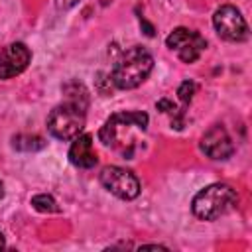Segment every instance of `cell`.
<instances>
[{"instance_id": "1", "label": "cell", "mask_w": 252, "mask_h": 252, "mask_svg": "<svg viewBox=\"0 0 252 252\" xmlns=\"http://www.w3.org/2000/svg\"><path fill=\"white\" fill-rule=\"evenodd\" d=\"M148 114L142 110H122L112 114L102 128L98 130V138L104 146L116 150L124 158H132L138 150V134L146 132Z\"/></svg>"}, {"instance_id": "2", "label": "cell", "mask_w": 252, "mask_h": 252, "mask_svg": "<svg viewBox=\"0 0 252 252\" xmlns=\"http://www.w3.org/2000/svg\"><path fill=\"white\" fill-rule=\"evenodd\" d=\"M154 69V57L146 47L134 45L126 49L112 67L110 81L116 89L128 91L140 87Z\"/></svg>"}, {"instance_id": "3", "label": "cell", "mask_w": 252, "mask_h": 252, "mask_svg": "<svg viewBox=\"0 0 252 252\" xmlns=\"http://www.w3.org/2000/svg\"><path fill=\"white\" fill-rule=\"evenodd\" d=\"M238 203L236 191L226 183H213L205 189H201L193 201L191 209L193 215L201 220H215L222 215H226L234 205Z\"/></svg>"}, {"instance_id": "4", "label": "cell", "mask_w": 252, "mask_h": 252, "mask_svg": "<svg viewBox=\"0 0 252 252\" xmlns=\"http://www.w3.org/2000/svg\"><path fill=\"white\" fill-rule=\"evenodd\" d=\"M85 110L83 106L65 100L63 104H57L49 116H47V130L53 138L57 140H73L75 136H79L85 128Z\"/></svg>"}, {"instance_id": "5", "label": "cell", "mask_w": 252, "mask_h": 252, "mask_svg": "<svg viewBox=\"0 0 252 252\" xmlns=\"http://www.w3.org/2000/svg\"><path fill=\"white\" fill-rule=\"evenodd\" d=\"M102 187L116 195L118 199L124 201H132L140 195V179L136 177L134 171L126 169V167H118V165H106L100 175H98Z\"/></svg>"}, {"instance_id": "6", "label": "cell", "mask_w": 252, "mask_h": 252, "mask_svg": "<svg viewBox=\"0 0 252 252\" xmlns=\"http://www.w3.org/2000/svg\"><path fill=\"white\" fill-rule=\"evenodd\" d=\"M165 45L171 51H175L183 63H195L205 51L207 41L199 32H193L187 28H175L165 37Z\"/></svg>"}, {"instance_id": "7", "label": "cell", "mask_w": 252, "mask_h": 252, "mask_svg": "<svg viewBox=\"0 0 252 252\" xmlns=\"http://www.w3.org/2000/svg\"><path fill=\"white\" fill-rule=\"evenodd\" d=\"M213 26L217 33L226 41H244L248 39V24L244 16L230 4H224L215 10Z\"/></svg>"}, {"instance_id": "8", "label": "cell", "mask_w": 252, "mask_h": 252, "mask_svg": "<svg viewBox=\"0 0 252 252\" xmlns=\"http://www.w3.org/2000/svg\"><path fill=\"white\" fill-rule=\"evenodd\" d=\"M32 61V53L26 43L14 41L0 49V79H12L26 71Z\"/></svg>"}, {"instance_id": "9", "label": "cell", "mask_w": 252, "mask_h": 252, "mask_svg": "<svg viewBox=\"0 0 252 252\" xmlns=\"http://www.w3.org/2000/svg\"><path fill=\"white\" fill-rule=\"evenodd\" d=\"M201 150L211 159H228L234 154V144H232V138L228 136L226 128L220 124H215L203 134Z\"/></svg>"}, {"instance_id": "10", "label": "cell", "mask_w": 252, "mask_h": 252, "mask_svg": "<svg viewBox=\"0 0 252 252\" xmlns=\"http://www.w3.org/2000/svg\"><path fill=\"white\" fill-rule=\"evenodd\" d=\"M69 161L81 169L94 167L96 152L93 148V136L91 134H79L73 138V144L69 148Z\"/></svg>"}, {"instance_id": "11", "label": "cell", "mask_w": 252, "mask_h": 252, "mask_svg": "<svg viewBox=\"0 0 252 252\" xmlns=\"http://www.w3.org/2000/svg\"><path fill=\"white\" fill-rule=\"evenodd\" d=\"M32 205H33V209L39 211V213H59L57 201H55L51 195H45V193L32 197Z\"/></svg>"}, {"instance_id": "12", "label": "cell", "mask_w": 252, "mask_h": 252, "mask_svg": "<svg viewBox=\"0 0 252 252\" xmlns=\"http://www.w3.org/2000/svg\"><path fill=\"white\" fill-rule=\"evenodd\" d=\"M45 146V142L39 138V136H16L14 138V148L18 150H41Z\"/></svg>"}, {"instance_id": "13", "label": "cell", "mask_w": 252, "mask_h": 252, "mask_svg": "<svg viewBox=\"0 0 252 252\" xmlns=\"http://www.w3.org/2000/svg\"><path fill=\"white\" fill-rule=\"evenodd\" d=\"M193 93H195V85H193L191 81L181 83V87H179V91H177V94H179V98H181L183 102H189V100L193 98Z\"/></svg>"}, {"instance_id": "14", "label": "cell", "mask_w": 252, "mask_h": 252, "mask_svg": "<svg viewBox=\"0 0 252 252\" xmlns=\"http://www.w3.org/2000/svg\"><path fill=\"white\" fill-rule=\"evenodd\" d=\"M57 2V8H61V10H67V8H73L77 2H81V0H55Z\"/></svg>"}, {"instance_id": "15", "label": "cell", "mask_w": 252, "mask_h": 252, "mask_svg": "<svg viewBox=\"0 0 252 252\" xmlns=\"http://www.w3.org/2000/svg\"><path fill=\"white\" fill-rule=\"evenodd\" d=\"M6 246V242H4V234L0 232V248H4Z\"/></svg>"}, {"instance_id": "16", "label": "cell", "mask_w": 252, "mask_h": 252, "mask_svg": "<svg viewBox=\"0 0 252 252\" xmlns=\"http://www.w3.org/2000/svg\"><path fill=\"white\" fill-rule=\"evenodd\" d=\"M2 197H4V185L0 183V199H2Z\"/></svg>"}]
</instances>
